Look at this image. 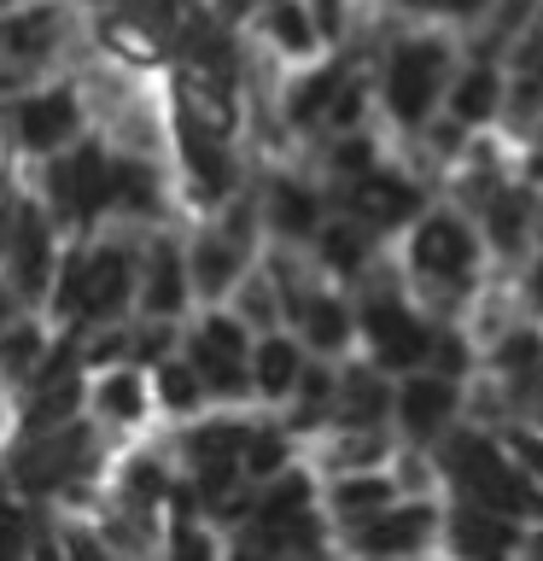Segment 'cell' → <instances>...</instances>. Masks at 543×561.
I'll use <instances>...</instances> for the list:
<instances>
[{
    "mask_svg": "<svg viewBox=\"0 0 543 561\" xmlns=\"http://www.w3.org/2000/svg\"><path fill=\"white\" fill-rule=\"evenodd\" d=\"M88 129H94V105L82 94V77H70V70L35 77L0 105V140H7V152H18L24 164L77 147Z\"/></svg>",
    "mask_w": 543,
    "mask_h": 561,
    "instance_id": "1",
    "label": "cell"
},
{
    "mask_svg": "<svg viewBox=\"0 0 543 561\" xmlns=\"http://www.w3.org/2000/svg\"><path fill=\"white\" fill-rule=\"evenodd\" d=\"M30 182L42 193V205L59 217L65 234H88V228L112 222V140L88 129L77 147L35 158Z\"/></svg>",
    "mask_w": 543,
    "mask_h": 561,
    "instance_id": "2",
    "label": "cell"
},
{
    "mask_svg": "<svg viewBox=\"0 0 543 561\" xmlns=\"http://www.w3.org/2000/svg\"><path fill=\"white\" fill-rule=\"evenodd\" d=\"M88 30L82 0H30V7L0 12V77L18 94L35 77L65 70V53L77 47V35Z\"/></svg>",
    "mask_w": 543,
    "mask_h": 561,
    "instance_id": "3",
    "label": "cell"
},
{
    "mask_svg": "<svg viewBox=\"0 0 543 561\" xmlns=\"http://www.w3.org/2000/svg\"><path fill=\"white\" fill-rule=\"evenodd\" d=\"M140 298V245L123 240L112 222L88 228V257H82V298L70 316V333L105 328V322H129Z\"/></svg>",
    "mask_w": 543,
    "mask_h": 561,
    "instance_id": "4",
    "label": "cell"
},
{
    "mask_svg": "<svg viewBox=\"0 0 543 561\" xmlns=\"http://www.w3.org/2000/svg\"><path fill=\"white\" fill-rule=\"evenodd\" d=\"M65 240L70 234L59 228V217L42 205V193H30L24 217H18L7 252H0V280H7L30 310H47V293H53V275H59Z\"/></svg>",
    "mask_w": 543,
    "mask_h": 561,
    "instance_id": "5",
    "label": "cell"
},
{
    "mask_svg": "<svg viewBox=\"0 0 543 561\" xmlns=\"http://www.w3.org/2000/svg\"><path fill=\"white\" fill-rule=\"evenodd\" d=\"M158 410V398H152V368L147 363H112V368H94L88 375V415L100 421L105 433H135V427H147Z\"/></svg>",
    "mask_w": 543,
    "mask_h": 561,
    "instance_id": "6",
    "label": "cell"
},
{
    "mask_svg": "<svg viewBox=\"0 0 543 561\" xmlns=\"http://www.w3.org/2000/svg\"><path fill=\"white\" fill-rule=\"evenodd\" d=\"M182 351L199 363L210 398H240L245 392V375H252V368H245V322L240 316H222V310L199 316V328H187Z\"/></svg>",
    "mask_w": 543,
    "mask_h": 561,
    "instance_id": "7",
    "label": "cell"
},
{
    "mask_svg": "<svg viewBox=\"0 0 543 561\" xmlns=\"http://www.w3.org/2000/svg\"><path fill=\"white\" fill-rule=\"evenodd\" d=\"M170 140H175V158H182V170H187L193 205H228V193H234V158H228V135L199 129L193 117L170 112Z\"/></svg>",
    "mask_w": 543,
    "mask_h": 561,
    "instance_id": "8",
    "label": "cell"
},
{
    "mask_svg": "<svg viewBox=\"0 0 543 561\" xmlns=\"http://www.w3.org/2000/svg\"><path fill=\"white\" fill-rule=\"evenodd\" d=\"M193 270H187V245L170 240V234H152L140 240V298H135V316H182L193 305Z\"/></svg>",
    "mask_w": 543,
    "mask_h": 561,
    "instance_id": "9",
    "label": "cell"
},
{
    "mask_svg": "<svg viewBox=\"0 0 543 561\" xmlns=\"http://www.w3.org/2000/svg\"><path fill=\"white\" fill-rule=\"evenodd\" d=\"M88 42L123 70H158L164 65V30H152L147 18H135L129 7H94L88 12Z\"/></svg>",
    "mask_w": 543,
    "mask_h": 561,
    "instance_id": "10",
    "label": "cell"
},
{
    "mask_svg": "<svg viewBox=\"0 0 543 561\" xmlns=\"http://www.w3.org/2000/svg\"><path fill=\"white\" fill-rule=\"evenodd\" d=\"M53 351H59V322H53L47 310H18L12 322H0V375H7L18 392L42 375Z\"/></svg>",
    "mask_w": 543,
    "mask_h": 561,
    "instance_id": "11",
    "label": "cell"
},
{
    "mask_svg": "<svg viewBox=\"0 0 543 561\" xmlns=\"http://www.w3.org/2000/svg\"><path fill=\"white\" fill-rule=\"evenodd\" d=\"M455 473H462V485L480 491V503L532 508V485H525L515 468H502V456L490 450L485 438H462V445H455Z\"/></svg>",
    "mask_w": 543,
    "mask_h": 561,
    "instance_id": "12",
    "label": "cell"
},
{
    "mask_svg": "<svg viewBox=\"0 0 543 561\" xmlns=\"http://www.w3.org/2000/svg\"><path fill=\"white\" fill-rule=\"evenodd\" d=\"M164 182L147 152H117L112 147V222H158Z\"/></svg>",
    "mask_w": 543,
    "mask_h": 561,
    "instance_id": "13",
    "label": "cell"
},
{
    "mask_svg": "<svg viewBox=\"0 0 543 561\" xmlns=\"http://www.w3.org/2000/svg\"><path fill=\"white\" fill-rule=\"evenodd\" d=\"M187 270H193V293L199 298H222L240 287L245 275V240L228 234V228H210L187 245Z\"/></svg>",
    "mask_w": 543,
    "mask_h": 561,
    "instance_id": "14",
    "label": "cell"
},
{
    "mask_svg": "<svg viewBox=\"0 0 543 561\" xmlns=\"http://www.w3.org/2000/svg\"><path fill=\"white\" fill-rule=\"evenodd\" d=\"M438 47H397L392 59V112L403 123H420L427 117V100H432V82H438Z\"/></svg>",
    "mask_w": 543,
    "mask_h": 561,
    "instance_id": "15",
    "label": "cell"
},
{
    "mask_svg": "<svg viewBox=\"0 0 543 561\" xmlns=\"http://www.w3.org/2000/svg\"><path fill=\"white\" fill-rule=\"evenodd\" d=\"M368 333H374L380 363H392V368H409L432 351L427 328H420L403 305H368Z\"/></svg>",
    "mask_w": 543,
    "mask_h": 561,
    "instance_id": "16",
    "label": "cell"
},
{
    "mask_svg": "<svg viewBox=\"0 0 543 561\" xmlns=\"http://www.w3.org/2000/svg\"><path fill=\"white\" fill-rule=\"evenodd\" d=\"M152 398H158V410H170V415H193L210 398V386H205L199 363H193L187 351H170L164 363H152Z\"/></svg>",
    "mask_w": 543,
    "mask_h": 561,
    "instance_id": "17",
    "label": "cell"
},
{
    "mask_svg": "<svg viewBox=\"0 0 543 561\" xmlns=\"http://www.w3.org/2000/svg\"><path fill=\"white\" fill-rule=\"evenodd\" d=\"M467 252H473V240L462 234V222H450V217L420 222V234H415V270L420 275H462Z\"/></svg>",
    "mask_w": 543,
    "mask_h": 561,
    "instance_id": "18",
    "label": "cell"
},
{
    "mask_svg": "<svg viewBox=\"0 0 543 561\" xmlns=\"http://www.w3.org/2000/svg\"><path fill=\"white\" fill-rule=\"evenodd\" d=\"M298 375H304V368H298V345L280 340V333H269V340L252 351V386L263 398H287L298 386Z\"/></svg>",
    "mask_w": 543,
    "mask_h": 561,
    "instance_id": "19",
    "label": "cell"
},
{
    "mask_svg": "<svg viewBox=\"0 0 543 561\" xmlns=\"http://www.w3.org/2000/svg\"><path fill=\"white\" fill-rule=\"evenodd\" d=\"M357 210L374 222H403L415 210V193L397 182V175H368V182L357 187Z\"/></svg>",
    "mask_w": 543,
    "mask_h": 561,
    "instance_id": "20",
    "label": "cell"
},
{
    "mask_svg": "<svg viewBox=\"0 0 543 561\" xmlns=\"http://www.w3.org/2000/svg\"><path fill=\"white\" fill-rule=\"evenodd\" d=\"M450 403H455L450 380H415L409 392H403V421H409L415 433H427V427H438V421L450 415Z\"/></svg>",
    "mask_w": 543,
    "mask_h": 561,
    "instance_id": "21",
    "label": "cell"
},
{
    "mask_svg": "<svg viewBox=\"0 0 543 561\" xmlns=\"http://www.w3.org/2000/svg\"><path fill=\"white\" fill-rule=\"evenodd\" d=\"M420 533H427V508H403V515L368 526V533H362V550H415Z\"/></svg>",
    "mask_w": 543,
    "mask_h": 561,
    "instance_id": "22",
    "label": "cell"
},
{
    "mask_svg": "<svg viewBox=\"0 0 543 561\" xmlns=\"http://www.w3.org/2000/svg\"><path fill=\"white\" fill-rule=\"evenodd\" d=\"M304 503H310V480L304 473H292V480H280L275 491H263V497L252 503V520H292V515H304Z\"/></svg>",
    "mask_w": 543,
    "mask_h": 561,
    "instance_id": "23",
    "label": "cell"
},
{
    "mask_svg": "<svg viewBox=\"0 0 543 561\" xmlns=\"http://www.w3.org/2000/svg\"><path fill=\"white\" fill-rule=\"evenodd\" d=\"M269 222H275V234H310L315 199H310L304 187H275L269 193Z\"/></svg>",
    "mask_w": 543,
    "mask_h": 561,
    "instance_id": "24",
    "label": "cell"
},
{
    "mask_svg": "<svg viewBox=\"0 0 543 561\" xmlns=\"http://www.w3.org/2000/svg\"><path fill=\"white\" fill-rule=\"evenodd\" d=\"M298 322L310 328V340L322 345V351H333V345H345V310L333 305V298H304V305H298Z\"/></svg>",
    "mask_w": 543,
    "mask_h": 561,
    "instance_id": "25",
    "label": "cell"
},
{
    "mask_svg": "<svg viewBox=\"0 0 543 561\" xmlns=\"http://www.w3.org/2000/svg\"><path fill=\"white\" fill-rule=\"evenodd\" d=\"M269 30H275V42L287 47V53H310L315 42H322V30L310 24V12L298 7V0H280L275 18H269Z\"/></svg>",
    "mask_w": 543,
    "mask_h": 561,
    "instance_id": "26",
    "label": "cell"
},
{
    "mask_svg": "<svg viewBox=\"0 0 543 561\" xmlns=\"http://www.w3.org/2000/svg\"><path fill=\"white\" fill-rule=\"evenodd\" d=\"M490 105H497V77L490 70H467L462 88H455V117L480 123V117H490Z\"/></svg>",
    "mask_w": 543,
    "mask_h": 561,
    "instance_id": "27",
    "label": "cell"
},
{
    "mask_svg": "<svg viewBox=\"0 0 543 561\" xmlns=\"http://www.w3.org/2000/svg\"><path fill=\"white\" fill-rule=\"evenodd\" d=\"M380 386L368 380V375H350L339 386V421H368V415H380Z\"/></svg>",
    "mask_w": 543,
    "mask_h": 561,
    "instance_id": "28",
    "label": "cell"
},
{
    "mask_svg": "<svg viewBox=\"0 0 543 561\" xmlns=\"http://www.w3.org/2000/svg\"><path fill=\"white\" fill-rule=\"evenodd\" d=\"M280 438L275 433H252V445H245V480H275L280 473Z\"/></svg>",
    "mask_w": 543,
    "mask_h": 561,
    "instance_id": "29",
    "label": "cell"
},
{
    "mask_svg": "<svg viewBox=\"0 0 543 561\" xmlns=\"http://www.w3.org/2000/svg\"><path fill=\"white\" fill-rule=\"evenodd\" d=\"M455 543H462V550H508V538L502 526H490V520H473V515H462V526H455Z\"/></svg>",
    "mask_w": 543,
    "mask_h": 561,
    "instance_id": "30",
    "label": "cell"
},
{
    "mask_svg": "<svg viewBox=\"0 0 543 561\" xmlns=\"http://www.w3.org/2000/svg\"><path fill=\"white\" fill-rule=\"evenodd\" d=\"M333 497H339V508H385L392 485H385V480H345Z\"/></svg>",
    "mask_w": 543,
    "mask_h": 561,
    "instance_id": "31",
    "label": "cell"
},
{
    "mask_svg": "<svg viewBox=\"0 0 543 561\" xmlns=\"http://www.w3.org/2000/svg\"><path fill=\"white\" fill-rule=\"evenodd\" d=\"M322 252L333 270H357V257H362V240L350 234V228H333V234H322Z\"/></svg>",
    "mask_w": 543,
    "mask_h": 561,
    "instance_id": "32",
    "label": "cell"
},
{
    "mask_svg": "<svg viewBox=\"0 0 543 561\" xmlns=\"http://www.w3.org/2000/svg\"><path fill=\"white\" fill-rule=\"evenodd\" d=\"M18 410H24V392H18V386L0 375V450L18 438Z\"/></svg>",
    "mask_w": 543,
    "mask_h": 561,
    "instance_id": "33",
    "label": "cell"
},
{
    "mask_svg": "<svg viewBox=\"0 0 543 561\" xmlns=\"http://www.w3.org/2000/svg\"><path fill=\"white\" fill-rule=\"evenodd\" d=\"M515 228H520V205L502 199V205H497V245H515V240H520Z\"/></svg>",
    "mask_w": 543,
    "mask_h": 561,
    "instance_id": "34",
    "label": "cell"
},
{
    "mask_svg": "<svg viewBox=\"0 0 543 561\" xmlns=\"http://www.w3.org/2000/svg\"><path fill=\"white\" fill-rule=\"evenodd\" d=\"M315 30H322V42L339 35V0H315Z\"/></svg>",
    "mask_w": 543,
    "mask_h": 561,
    "instance_id": "35",
    "label": "cell"
},
{
    "mask_svg": "<svg viewBox=\"0 0 543 561\" xmlns=\"http://www.w3.org/2000/svg\"><path fill=\"white\" fill-rule=\"evenodd\" d=\"M515 450H520V462L543 480V438H515Z\"/></svg>",
    "mask_w": 543,
    "mask_h": 561,
    "instance_id": "36",
    "label": "cell"
},
{
    "mask_svg": "<svg viewBox=\"0 0 543 561\" xmlns=\"http://www.w3.org/2000/svg\"><path fill=\"white\" fill-rule=\"evenodd\" d=\"M444 7H455V12H467V7H480V0H444Z\"/></svg>",
    "mask_w": 543,
    "mask_h": 561,
    "instance_id": "37",
    "label": "cell"
},
{
    "mask_svg": "<svg viewBox=\"0 0 543 561\" xmlns=\"http://www.w3.org/2000/svg\"><path fill=\"white\" fill-rule=\"evenodd\" d=\"M7 7H30V0H0V12H7Z\"/></svg>",
    "mask_w": 543,
    "mask_h": 561,
    "instance_id": "38",
    "label": "cell"
},
{
    "mask_svg": "<svg viewBox=\"0 0 543 561\" xmlns=\"http://www.w3.org/2000/svg\"><path fill=\"white\" fill-rule=\"evenodd\" d=\"M222 7H228V12H240V7H245V0H222Z\"/></svg>",
    "mask_w": 543,
    "mask_h": 561,
    "instance_id": "39",
    "label": "cell"
},
{
    "mask_svg": "<svg viewBox=\"0 0 543 561\" xmlns=\"http://www.w3.org/2000/svg\"><path fill=\"white\" fill-rule=\"evenodd\" d=\"M538 298H543V270H538Z\"/></svg>",
    "mask_w": 543,
    "mask_h": 561,
    "instance_id": "40",
    "label": "cell"
},
{
    "mask_svg": "<svg viewBox=\"0 0 543 561\" xmlns=\"http://www.w3.org/2000/svg\"><path fill=\"white\" fill-rule=\"evenodd\" d=\"M0 158H7V140H0Z\"/></svg>",
    "mask_w": 543,
    "mask_h": 561,
    "instance_id": "41",
    "label": "cell"
},
{
    "mask_svg": "<svg viewBox=\"0 0 543 561\" xmlns=\"http://www.w3.org/2000/svg\"><path fill=\"white\" fill-rule=\"evenodd\" d=\"M538 550H543V538H538Z\"/></svg>",
    "mask_w": 543,
    "mask_h": 561,
    "instance_id": "42",
    "label": "cell"
}]
</instances>
